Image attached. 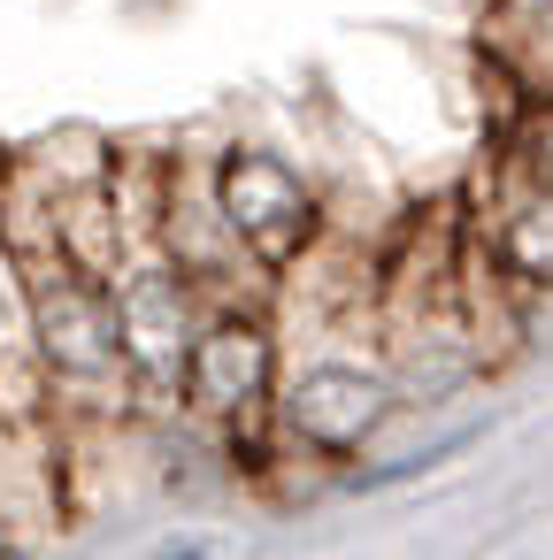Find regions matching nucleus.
<instances>
[{
    "label": "nucleus",
    "mask_w": 553,
    "mask_h": 560,
    "mask_svg": "<svg viewBox=\"0 0 553 560\" xmlns=\"http://www.w3.org/2000/svg\"><path fill=\"white\" fill-rule=\"evenodd\" d=\"M216 208H223V231L239 254H254L262 269H300L308 246H315V200L308 185L277 162V154H231L223 177H216Z\"/></svg>",
    "instance_id": "f257e3e1"
},
{
    "label": "nucleus",
    "mask_w": 553,
    "mask_h": 560,
    "mask_svg": "<svg viewBox=\"0 0 553 560\" xmlns=\"http://www.w3.org/2000/svg\"><path fill=\"white\" fill-rule=\"evenodd\" d=\"M384 415H392V369H377V361L323 353V361L277 376V422H285L308 453H346V445H361Z\"/></svg>",
    "instance_id": "f03ea898"
},
{
    "label": "nucleus",
    "mask_w": 553,
    "mask_h": 560,
    "mask_svg": "<svg viewBox=\"0 0 553 560\" xmlns=\"http://www.w3.org/2000/svg\"><path fill=\"white\" fill-rule=\"evenodd\" d=\"M185 392L223 430H246V422L277 415V346H269V330L254 315L200 323L193 330V353H185Z\"/></svg>",
    "instance_id": "7ed1b4c3"
},
{
    "label": "nucleus",
    "mask_w": 553,
    "mask_h": 560,
    "mask_svg": "<svg viewBox=\"0 0 553 560\" xmlns=\"http://www.w3.org/2000/svg\"><path fill=\"white\" fill-rule=\"evenodd\" d=\"M492 261L507 277H530V284H553V185L545 177H522L515 170V192L492 223Z\"/></svg>",
    "instance_id": "20e7f679"
},
{
    "label": "nucleus",
    "mask_w": 553,
    "mask_h": 560,
    "mask_svg": "<svg viewBox=\"0 0 553 560\" xmlns=\"http://www.w3.org/2000/svg\"><path fill=\"white\" fill-rule=\"evenodd\" d=\"M515 170L553 185V101L522 108V124H515Z\"/></svg>",
    "instance_id": "39448f33"
}]
</instances>
